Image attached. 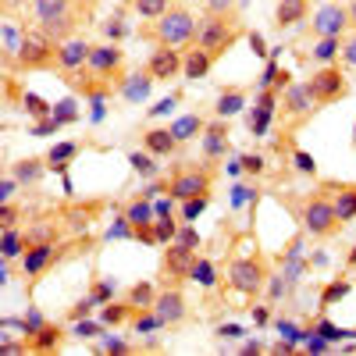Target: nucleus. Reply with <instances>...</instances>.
I'll return each instance as SVG.
<instances>
[{"mask_svg":"<svg viewBox=\"0 0 356 356\" xmlns=\"http://www.w3.org/2000/svg\"><path fill=\"white\" fill-rule=\"evenodd\" d=\"M239 36H243V25H239V18H235V11L232 15L207 11L200 18V29H196V47H203L218 61V57H225L235 43H239Z\"/></svg>","mask_w":356,"mask_h":356,"instance_id":"1","label":"nucleus"},{"mask_svg":"<svg viewBox=\"0 0 356 356\" xmlns=\"http://www.w3.org/2000/svg\"><path fill=\"white\" fill-rule=\"evenodd\" d=\"M196 29H200V22L193 18V11H186V8H168L161 18H154V25L146 29V36H150L157 47L182 50V47H193V43H196Z\"/></svg>","mask_w":356,"mask_h":356,"instance_id":"2","label":"nucleus"},{"mask_svg":"<svg viewBox=\"0 0 356 356\" xmlns=\"http://www.w3.org/2000/svg\"><path fill=\"white\" fill-rule=\"evenodd\" d=\"M54 65H57V40L47 36L40 25L36 29H25L15 68H22V72H47Z\"/></svg>","mask_w":356,"mask_h":356,"instance_id":"3","label":"nucleus"},{"mask_svg":"<svg viewBox=\"0 0 356 356\" xmlns=\"http://www.w3.org/2000/svg\"><path fill=\"white\" fill-rule=\"evenodd\" d=\"M342 225H346V221L339 218L332 196L317 193V196H310V200L303 203V228H307L310 235H317V239H332V235L342 232Z\"/></svg>","mask_w":356,"mask_h":356,"instance_id":"4","label":"nucleus"},{"mask_svg":"<svg viewBox=\"0 0 356 356\" xmlns=\"http://www.w3.org/2000/svg\"><path fill=\"white\" fill-rule=\"evenodd\" d=\"M264 282H267V267H264V260L260 257H239V260H232V267H228V285L239 292V296H253L264 289Z\"/></svg>","mask_w":356,"mask_h":356,"instance_id":"5","label":"nucleus"},{"mask_svg":"<svg viewBox=\"0 0 356 356\" xmlns=\"http://www.w3.org/2000/svg\"><path fill=\"white\" fill-rule=\"evenodd\" d=\"M307 89H310V97L317 104H335L349 93V82L346 75L339 72V65H321L310 79H307Z\"/></svg>","mask_w":356,"mask_h":356,"instance_id":"6","label":"nucleus"},{"mask_svg":"<svg viewBox=\"0 0 356 356\" xmlns=\"http://www.w3.org/2000/svg\"><path fill=\"white\" fill-rule=\"evenodd\" d=\"M171 200H193V196H211V171L207 168H178L168 182Z\"/></svg>","mask_w":356,"mask_h":356,"instance_id":"7","label":"nucleus"},{"mask_svg":"<svg viewBox=\"0 0 356 356\" xmlns=\"http://www.w3.org/2000/svg\"><path fill=\"white\" fill-rule=\"evenodd\" d=\"M353 25L349 18V4H324L314 18H310V36L324 40V36H346V29Z\"/></svg>","mask_w":356,"mask_h":356,"instance_id":"8","label":"nucleus"},{"mask_svg":"<svg viewBox=\"0 0 356 356\" xmlns=\"http://www.w3.org/2000/svg\"><path fill=\"white\" fill-rule=\"evenodd\" d=\"M122 65H125V50L118 47V43H104V47H93L86 72H93L97 79H107V82H111V79L125 82V79H122Z\"/></svg>","mask_w":356,"mask_h":356,"instance_id":"9","label":"nucleus"},{"mask_svg":"<svg viewBox=\"0 0 356 356\" xmlns=\"http://www.w3.org/2000/svg\"><path fill=\"white\" fill-rule=\"evenodd\" d=\"M154 314L164 321V328H175V324H182L186 314H189L182 289H161V292H157V300H154Z\"/></svg>","mask_w":356,"mask_h":356,"instance_id":"10","label":"nucleus"},{"mask_svg":"<svg viewBox=\"0 0 356 356\" xmlns=\"http://www.w3.org/2000/svg\"><path fill=\"white\" fill-rule=\"evenodd\" d=\"M161 267H164V275H168V278H175V282L193 278V267H196V250H189V246H182V243H168Z\"/></svg>","mask_w":356,"mask_h":356,"instance_id":"11","label":"nucleus"},{"mask_svg":"<svg viewBox=\"0 0 356 356\" xmlns=\"http://www.w3.org/2000/svg\"><path fill=\"white\" fill-rule=\"evenodd\" d=\"M314 104H317V100L310 97L307 82H289V86H285V97H282V114H285V118H292V122H303V118H310Z\"/></svg>","mask_w":356,"mask_h":356,"instance_id":"12","label":"nucleus"},{"mask_svg":"<svg viewBox=\"0 0 356 356\" xmlns=\"http://www.w3.org/2000/svg\"><path fill=\"white\" fill-rule=\"evenodd\" d=\"M89 54H93V43H86L82 36H68L65 43H57V68L79 72L89 65Z\"/></svg>","mask_w":356,"mask_h":356,"instance_id":"13","label":"nucleus"},{"mask_svg":"<svg viewBox=\"0 0 356 356\" xmlns=\"http://www.w3.org/2000/svg\"><path fill=\"white\" fill-rule=\"evenodd\" d=\"M146 72H150L157 82H168V79H178L182 75V50L175 47H157L146 61Z\"/></svg>","mask_w":356,"mask_h":356,"instance_id":"14","label":"nucleus"},{"mask_svg":"<svg viewBox=\"0 0 356 356\" xmlns=\"http://www.w3.org/2000/svg\"><path fill=\"white\" fill-rule=\"evenodd\" d=\"M203 157L207 161H221L225 150H228V118H218V122H211L203 129Z\"/></svg>","mask_w":356,"mask_h":356,"instance_id":"15","label":"nucleus"},{"mask_svg":"<svg viewBox=\"0 0 356 356\" xmlns=\"http://www.w3.org/2000/svg\"><path fill=\"white\" fill-rule=\"evenodd\" d=\"M211 68H214V57L207 54L203 47L193 43V47L182 54V75H186V79H193V82H196V79H207V75H211Z\"/></svg>","mask_w":356,"mask_h":356,"instance_id":"16","label":"nucleus"},{"mask_svg":"<svg viewBox=\"0 0 356 356\" xmlns=\"http://www.w3.org/2000/svg\"><path fill=\"white\" fill-rule=\"evenodd\" d=\"M33 11H36V22L43 25V22L65 18V15H79V0H33Z\"/></svg>","mask_w":356,"mask_h":356,"instance_id":"17","label":"nucleus"},{"mask_svg":"<svg viewBox=\"0 0 356 356\" xmlns=\"http://www.w3.org/2000/svg\"><path fill=\"white\" fill-rule=\"evenodd\" d=\"M307 11H310V0H278L275 25H278V29H292V25L307 22Z\"/></svg>","mask_w":356,"mask_h":356,"instance_id":"18","label":"nucleus"},{"mask_svg":"<svg viewBox=\"0 0 356 356\" xmlns=\"http://www.w3.org/2000/svg\"><path fill=\"white\" fill-rule=\"evenodd\" d=\"M54 260V243H40V246H25L22 253V271L25 275H43Z\"/></svg>","mask_w":356,"mask_h":356,"instance_id":"19","label":"nucleus"},{"mask_svg":"<svg viewBox=\"0 0 356 356\" xmlns=\"http://www.w3.org/2000/svg\"><path fill=\"white\" fill-rule=\"evenodd\" d=\"M332 193V203L342 221H356V186H324Z\"/></svg>","mask_w":356,"mask_h":356,"instance_id":"20","label":"nucleus"},{"mask_svg":"<svg viewBox=\"0 0 356 356\" xmlns=\"http://www.w3.org/2000/svg\"><path fill=\"white\" fill-rule=\"evenodd\" d=\"M143 143H146V150H150L154 157H168V154L178 150V139H175L171 129H150L143 136Z\"/></svg>","mask_w":356,"mask_h":356,"instance_id":"21","label":"nucleus"},{"mask_svg":"<svg viewBox=\"0 0 356 356\" xmlns=\"http://www.w3.org/2000/svg\"><path fill=\"white\" fill-rule=\"evenodd\" d=\"M61 342H65V328H57V324H43V328L29 335V349H36V353H50Z\"/></svg>","mask_w":356,"mask_h":356,"instance_id":"22","label":"nucleus"},{"mask_svg":"<svg viewBox=\"0 0 356 356\" xmlns=\"http://www.w3.org/2000/svg\"><path fill=\"white\" fill-rule=\"evenodd\" d=\"M157 79L150 75V72H136V75H129L125 82H122V97L125 100H146V97H150V86H154Z\"/></svg>","mask_w":356,"mask_h":356,"instance_id":"23","label":"nucleus"},{"mask_svg":"<svg viewBox=\"0 0 356 356\" xmlns=\"http://www.w3.org/2000/svg\"><path fill=\"white\" fill-rule=\"evenodd\" d=\"M246 107V89H239V86H228V89H221V97H218V118H232V114H239Z\"/></svg>","mask_w":356,"mask_h":356,"instance_id":"24","label":"nucleus"},{"mask_svg":"<svg viewBox=\"0 0 356 356\" xmlns=\"http://www.w3.org/2000/svg\"><path fill=\"white\" fill-rule=\"evenodd\" d=\"M203 129H207V122L200 114H182V118H175V122H171V132H175L178 143H189V139L203 136Z\"/></svg>","mask_w":356,"mask_h":356,"instance_id":"25","label":"nucleus"},{"mask_svg":"<svg viewBox=\"0 0 356 356\" xmlns=\"http://www.w3.org/2000/svg\"><path fill=\"white\" fill-rule=\"evenodd\" d=\"M310 57H314L317 65H335L339 57H342V36H324V40H317L314 50H310Z\"/></svg>","mask_w":356,"mask_h":356,"instance_id":"26","label":"nucleus"},{"mask_svg":"<svg viewBox=\"0 0 356 356\" xmlns=\"http://www.w3.org/2000/svg\"><path fill=\"white\" fill-rule=\"evenodd\" d=\"M47 168H50V164H43V161H36V157H25V161H18V164H15V171H11V175L18 178L22 186H36L40 178H43V171H47Z\"/></svg>","mask_w":356,"mask_h":356,"instance_id":"27","label":"nucleus"},{"mask_svg":"<svg viewBox=\"0 0 356 356\" xmlns=\"http://www.w3.org/2000/svg\"><path fill=\"white\" fill-rule=\"evenodd\" d=\"M22 36H25V29H18L15 22H4V65L8 68H15V61H18Z\"/></svg>","mask_w":356,"mask_h":356,"instance_id":"28","label":"nucleus"},{"mask_svg":"<svg viewBox=\"0 0 356 356\" xmlns=\"http://www.w3.org/2000/svg\"><path fill=\"white\" fill-rule=\"evenodd\" d=\"M57 235H61V228H57L54 221H36L33 228H25V246H40V243H57Z\"/></svg>","mask_w":356,"mask_h":356,"instance_id":"29","label":"nucleus"},{"mask_svg":"<svg viewBox=\"0 0 356 356\" xmlns=\"http://www.w3.org/2000/svg\"><path fill=\"white\" fill-rule=\"evenodd\" d=\"M0 253H4V260H15L25 253V232H18L15 225L4 228V235H0Z\"/></svg>","mask_w":356,"mask_h":356,"instance_id":"30","label":"nucleus"},{"mask_svg":"<svg viewBox=\"0 0 356 356\" xmlns=\"http://www.w3.org/2000/svg\"><path fill=\"white\" fill-rule=\"evenodd\" d=\"M75 157H79V143H57L54 150L47 154V164H50L54 171H61V168H68Z\"/></svg>","mask_w":356,"mask_h":356,"instance_id":"31","label":"nucleus"},{"mask_svg":"<svg viewBox=\"0 0 356 356\" xmlns=\"http://www.w3.org/2000/svg\"><path fill=\"white\" fill-rule=\"evenodd\" d=\"M154 300H157V289L150 282H139V285L129 289V303L136 310H154Z\"/></svg>","mask_w":356,"mask_h":356,"instance_id":"32","label":"nucleus"},{"mask_svg":"<svg viewBox=\"0 0 356 356\" xmlns=\"http://www.w3.org/2000/svg\"><path fill=\"white\" fill-rule=\"evenodd\" d=\"M168 8H171L168 0H132V11L143 15V18H161Z\"/></svg>","mask_w":356,"mask_h":356,"instance_id":"33","label":"nucleus"},{"mask_svg":"<svg viewBox=\"0 0 356 356\" xmlns=\"http://www.w3.org/2000/svg\"><path fill=\"white\" fill-rule=\"evenodd\" d=\"M129 314H136V307L125 300V303H111V307H104V314H100V321L104 324H122Z\"/></svg>","mask_w":356,"mask_h":356,"instance_id":"34","label":"nucleus"},{"mask_svg":"<svg viewBox=\"0 0 356 356\" xmlns=\"http://www.w3.org/2000/svg\"><path fill=\"white\" fill-rule=\"evenodd\" d=\"M125 218H129V221H132V228H136V225H150V221L157 218V211H154L150 203H139V200H136V203L129 207V214H125Z\"/></svg>","mask_w":356,"mask_h":356,"instance_id":"35","label":"nucleus"},{"mask_svg":"<svg viewBox=\"0 0 356 356\" xmlns=\"http://www.w3.org/2000/svg\"><path fill=\"white\" fill-rule=\"evenodd\" d=\"M154 232H157V243H164V246L178 239V225L171 221V214H168V218H157V221H154Z\"/></svg>","mask_w":356,"mask_h":356,"instance_id":"36","label":"nucleus"},{"mask_svg":"<svg viewBox=\"0 0 356 356\" xmlns=\"http://www.w3.org/2000/svg\"><path fill=\"white\" fill-rule=\"evenodd\" d=\"M193 282L196 285H203V289H211L218 278H214V264L211 260H196V267H193Z\"/></svg>","mask_w":356,"mask_h":356,"instance_id":"37","label":"nucleus"},{"mask_svg":"<svg viewBox=\"0 0 356 356\" xmlns=\"http://www.w3.org/2000/svg\"><path fill=\"white\" fill-rule=\"evenodd\" d=\"M129 164L136 175H157V164H154V154L146 150V154H129Z\"/></svg>","mask_w":356,"mask_h":356,"instance_id":"38","label":"nucleus"},{"mask_svg":"<svg viewBox=\"0 0 356 356\" xmlns=\"http://www.w3.org/2000/svg\"><path fill=\"white\" fill-rule=\"evenodd\" d=\"M349 289H353V285H349L346 278H342V282H332L328 289L321 292V303H324V307H332L335 300H342V296H349Z\"/></svg>","mask_w":356,"mask_h":356,"instance_id":"39","label":"nucleus"},{"mask_svg":"<svg viewBox=\"0 0 356 356\" xmlns=\"http://www.w3.org/2000/svg\"><path fill=\"white\" fill-rule=\"evenodd\" d=\"M207 200H211V196H193V200H182V218H186V221H196V218L203 214Z\"/></svg>","mask_w":356,"mask_h":356,"instance_id":"40","label":"nucleus"},{"mask_svg":"<svg viewBox=\"0 0 356 356\" xmlns=\"http://www.w3.org/2000/svg\"><path fill=\"white\" fill-rule=\"evenodd\" d=\"M25 107H29V114H36V118H54L50 104L40 100V97H33V93H25Z\"/></svg>","mask_w":356,"mask_h":356,"instance_id":"41","label":"nucleus"},{"mask_svg":"<svg viewBox=\"0 0 356 356\" xmlns=\"http://www.w3.org/2000/svg\"><path fill=\"white\" fill-rule=\"evenodd\" d=\"M292 161H296V171H303V175H317V161H314V154L296 150V154H292Z\"/></svg>","mask_w":356,"mask_h":356,"instance_id":"42","label":"nucleus"},{"mask_svg":"<svg viewBox=\"0 0 356 356\" xmlns=\"http://www.w3.org/2000/svg\"><path fill=\"white\" fill-rule=\"evenodd\" d=\"M239 168H243L246 175H264V168H267V164H264V157H260V154H243V157H239Z\"/></svg>","mask_w":356,"mask_h":356,"instance_id":"43","label":"nucleus"},{"mask_svg":"<svg viewBox=\"0 0 356 356\" xmlns=\"http://www.w3.org/2000/svg\"><path fill=\"white\" fill-rule=\"evenodd\" d=\"M100 324H104V321H100ZM100 324H93V321H86V317H82V321H75V335H79V339H93V335L104 332Z\"/></svg>","mask_w":356,"mask_h":356,"instance_id":"44","label":"nucleus"},{"mask_svg":"<svg viewBox=\"0 0 356 356\" xmlns=\"http://www.w3.org/2000/svg\"><path fill=\"white\" fill-rule=\"evenodd\" d=\"M175 243H182V246L196 250V246H200V232H196L193 225H186V228H178V239H175Z\"/></svg>","mask_w":356,"mask_h":356,"instance_id":"45","label":"nucleus"},{"mask_svg":"<svg viewBox=\"0 0 356 356\" xmlns=\"http://www.w3.org/2000/svg\"><path fill=\"white\" fill-rule=\"evenodd\" d=\"M18 221V207L8 200V203H0V228H11Z\"/></svg>","mask_w":356,"mask_h":356,"instance_id":"46","label":"nucleus"},{"mask_svg":"<svg viewBox=\"0 0 356 356\" xmlns=\"http://www.w3.org/2000/svg\"><path fill=\"white\" fill-rule=\"evenodd\" d=\"M15 186H22L15 175H4V178H0V203H8V200L15 196Z\"/></svg>","mask_w":356,"mask_h":356,"instance_id":"47","label":"nucleus"},{"mask_svg":"<svg viewBox=\"0 0 356 356\" xmlns=\"http://www.w3.org/2000/svg\"><path fill=\"white\" fill-rule=\"evenodd\" d=\"M342 61H346L349 68H356V33H353L349 40H342Z\"/></svg>","mask_w":356,"mask_h":356,"instance_id":"48","label":"nucleus"},{"mask_svg":"<svg viewBox=\"0 0 356 356\" xmlns=\"http://www.w3.org/2000/svg\"><path fill=\"white\" fill-rule=\"evenodd\" d=\"M207 11H214V15H232V0H203Z\"/></svg>","mask_w":356,"mask_h":356,"instance_id":"49","label":"nucleus"},{"mask_svg":"<svg viewBox=\"0 0 356 356\" xmlns=\"http://www.w3.org/2000/svg\"><path fill=\"white\" fill-rule=\"evenodd\" d=\"M93 307H97V300L89 296V300H82V303L72 310V321H82V317H89V310H93Z\"/></svg>","mask_w":356,"mask_h":356,"instance_id":"50","label":"nucleus"},{"mask_svg":"<svg viewBox=\"0 0 356 356\" xmlns=\"http://www.w3.org/2000/svg\"><path fill=\"white\" fill-rule=\"evenodd\" d=\"M122 15H125V11H118V15H114V22H107V36H114V40L125 33V25H122Z\"/></svg>","mask_w":356,"mask_h":356,"instance_id":"51","label":"nucleus"},{"mask_svg":"<svg viewBox=\"0 0 356 356\" xmlns=\"http://www.w3.org/2000/svg\"><path fill=\"white\" fill-rule=\"evenodd\" d=\"M111 292H114V285H111V282H100V285L93 289V300L104 303V300H111Z\"/></svg>","mask_w":356,"mask_h":356,"instance_id":"52","label":"nucleus"},{"mask_svg":"<svg viewBox=\"0 0 356 356\" xmlns=\"http://www.w3.org/2000/svg\"><path fill=\"white\" fill-rule=\"evenodd\" d=\"M57 107H61V114H57V122H72V118H75V111H72L75 104H72V100H65V104H57Z\"/></svg>","mask_w":356,"mask_h":356,"instance_id":"53","label":"nucleus"},{"mask_svg":"<svg viewBox=\"0 0 356 356\" xmlns=\"http://www.w3.org/2000/svg\"><path fill=\"white\" fill-rule=\"evenodd\" d=\"M154 211H157V218H168V214H171V200H161Z\"/></svg>","mask_w":356,"mask_h":356,"instance_id":"54","label":"nucleus"},{"mask_svg":"<svg viewBox=\"0 0 356 356\" xmlns=\"http://www.w3.org/2000/svg\"><path fill=\"white\" fill-rule=\"evenodd\" d=\"M171 107H175V100H161L157 107H150V114H168Z\"/></svg>","mask_w":356,"mask_h":356,"instance_id":"55","label":"nucleus"},{"mask_svg":"<svg viewBox=\"0 0 356 356\" xmlns=\"http://www.w3.org/2000/svg\"><path fill=\"white\" fill-rule=\"evenodd\" d=\"M104 349H107V353H129V346H125V342H107Z\"/></svg>","mask_w":356,"mask_h":356,"instance_id":"56","label":"nucleus"},{"mask_svg":"<svg viewBox=\"0 0 356 356\" xmlns=\"http://www.w3.org/2000/svg\"><path fill=\"white\" fill-rule=\"evenodd\" d=\"M349 18H353V25H356V0H349Z\"/></svg>","mask_w":356,"mask_h":356,"instance_id":"57","label":"nucleus"},{"mask_svg":"<svg viewBox=\"0 0 356 356\" xmlns=\"http://www.w3.org/2000/svg\"><path fill=\"white\" fill-rule=\"evenodd\" d=\"M349 267H356V246H353V253H349Z\"/></svg>","mask_w":356,"mask_h":356,"instance_id":"58","label":"nucleus"}]
</instances>
